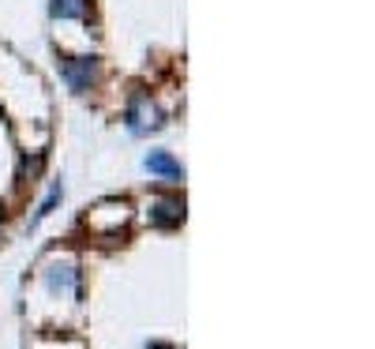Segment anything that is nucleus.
Returning a JSON list of instances; mask_svg holds the SVG:
<instances>
[{
    "instance_id": "obj_5",
    "label": "nucleus",
    "mask_w": 375,
    "mask_h": 349,
    "mask_svg": "<svg viewBox=\"0 0 375 349\" xmlns=\"http://www.w3.org/2000/svg\"><path fill=\"white\" fill-rule=\"evenodd\" d=\"M49 16L53 19H87L90 0H49Z\"/></svg>"
},
{
    "instance_id": "obj_9",
    "label": "nucleus",
    "mask_w": 375,
    "mask_h": 349,
    "mask_svg": "<svg viewBox=\"0 0 375 349\" xmlns=\"http://www.w3.org/2000/svg\"><path fill=\"white\" fill-rule=\"evenodd\" d=\"M0 218H4V207H0Z\"/></svg>"
},
{
    "instance_id": "obj_4",
    "label": "nucleus",
    "mask_w": 375,
    "mask_h": 349,
    "mask_svg": "<svg viewBox=\"0 0 375 349\" xmlns=\"http://www.w3.org/2000/svg\"><path fill=\"white\" fill-rule=\"evenodd\" d=\"M151 222L162 225V230H173V225L184 222V199H158L151 207Z\"/></svg>"
},
{
    "instance_id": "obj_7",
    "label": "nucleus",
    "mask_w": 375,
    "mask_h": 349,
    "mask_svg": "<svg viewBox=\"0 0 375 349\" xmlns=\"http://www.w3.org/2000/svg\"><path fill=\"white\" fill-rule=\"evenodd\" d=\"M60 199H64V184H60V181H53V188H49V195H45V203H42V207H38V214H34V218H31V230H38V225H42V222L49 218V214H53V210H57V207H60Z\"/></svg>"
},
{
    "instance_id": "obj_6",
    "label": "nucleus",
    "mask_w": 375,
    "mask_h": 349,
    "mask_svg": "<svg viewBox=\"0 0 375 349\" xmlns=\"http://www.w3.org/2000/svg\"><path fill=\"white\" fill-rule=\"evenodd\" d=\"M53 289H75V297H83V289H79V267L75 263H64V267H53L45 274Z\"/></svg>"
},
{
    "instance_id": "obj_8",
    "label": "nucleus",
    "mask_w": 375,
    "mask_h": 349,
    "mask_svg": "<svg viewBox=\"0 0 375 349\" xmlns=\"http://www.w3.org/2000/svg\"><path fill=\"white\" fill-rule=\"evenodd\" d=\"M146 349H169V345H162V342H151V345H146Z\"/></svg>"
},
{
    "instance_id": "obj_1",
    "label": "nucleus",
    "mask_w": 375,
    "mask_h": 349,
    "mask_svg": "<svg viewBox=\"0 0 375 349\" xmlns=\"http://www.w3.org/2000/svg\"><path fill=\"white\" fill-rule=\"evenodd\" d=\"M98 72H102V60L98 57H72V60L60 64L64 83H68L75 94H83V90H90L94 83H98Z\"/></svg>"
},
{
    "instance_id": "obj_2",
    "label": "nucleus",
    "mask_w": 375,
    "mask_h": 349,
    "mask_svg": "<svg viewBox=\"0 0 375 349\" xmlns=\"http://www.w3.org/2000/svg\"><path fill=\"white\" fill-rule=\"evenodd\" d=\"M128 128L136 131V136H143L146 128H158V109L151 105V98L146 94H136L128 105Z\"/></svg>"
},
{
    "instance_id": "obj_3",
    "label": "nucleus",
    "mask_w": 375,
    "mask_h": 349,
    "mask_svg": "<svg viewBox=\"0 0 375 349\" xmlns=\"http://www.w3.org/2000/svg\"><path fill=\"white\" fill-rule=\"evenodd\" d=\"M143 166L151 169V173H158V177L173 181V184H180V181H184V166H180L173 154H165V151H151V154L143 158Z\"/></svg>"
}]
</instances>
